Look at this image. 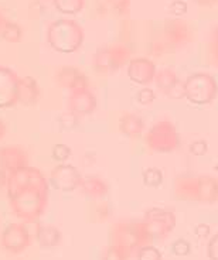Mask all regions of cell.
I'll list each match as a JSON object with an SVG mask.
<instances>
[{
	"instance_id": "1",
	"label": "cell",
	"mask_w": 218,
	"mask_h": 260,
	"mask_svg": "<svg viewBox=\"0 0 218 260\" xmlns=\"http://www.w3.org/2000/svg\"><path fill=\"white\" fill-rule=\"evenodd\" d=\"M85 32L78 21L73 19L54 20L47 27L46 41L59 54H74L84 44Z\"/></svg>"
},
{
	"instance_id": "2",
	"label": "cell",
	"mask_w": 218,
	"mask_h": 260,
	"mask_svg": "<svg viewBox=\"0 0 218 260\" xmlns=\"http://www.w3.org/2000/svg\"><path fill=\"white\" fill-rule=\"evenodd\" d=\"M9 205L12 212L23 223L37 222L46 212L48 205V188L28 187L9 197Z\"/></svg>"
},
{
	"instance_id": "3",
	"label": "cell",
	"mask_w": 218,
	"mask_h": 260,
	"mask_svg": "<svg viewBox=\"0 0 218 260\" xmlns=\"http://www.w3.org/2000/svg\"><path fill=\"white\" fill-rule=\"evenodd\" d=\"M112 238V245L120 247L128 254L150 242L143 222H119L113 226Z\"/></svg>"
},
{
	"instance_id": "4",
	"label": "cell",
	"mask_w": 218,
	"mask_h": 260,
	"mask_svg": "<svg viewBox=\"0 0 218 260\" xmlns=\"http://www.w3.org/2000/svg\"><path fill=\"white\" fill-rule=\"evenodd\" d=\"M147 149L154 153H172L180 146V135L174 124L169 120H160L153 124L145 137Z\"/></svg>"
},
{
	"instance_id": "5",
	"label": "cell",
	"mask_w": 218,
	"mask_h": 260,
	"mask_svg": "<svg viewBox=\"0 0 218 260\" xmlns=\"http://www.w3.org/2000/svg\"><path fill=\"white\" fill-rule=\"evenodd\" d=\"M217 79L210 74L197 72L190 75L184 82V96L196 105H208L217 98Z\"/></svg>"
},
{
	"instance_id": "6",
	"label": "cell",
	"mask_w": 218,
	"mask_h": 260,
	"mask_svg": "<svg viewBox=\"0 0 218 260\" xmlns=\"http://www.w3.org/2000/svg\"><path fill=\"white\" fill-rule=\"evenodd\" d=\"M174 192L184 195L190 192L192 200L203 202H214L218 200V180L212 177H196V178H178L174 184Z\"/></svg>"
},
{
	"instance_id": "7",
	"label": "cell",
	"mask_w": 218,
	"mask_h": 260,
	"mask_svg": "<svg viewBox=\"0 0 218 260\" xmlns=\"http://www.w3.org/2000/svg\"><path fill=\"white\" fill-rule=\"evenodd\" d=\"M131 61V50L125 44H112L99 48L94 55V70L98 75H109Z\"/></svg>"
},
{
	"instance_id": "8",
	"label": "cell",
	"mask_w": 218,
	"mask_h": 260,
	"mask_svg": "<svg viewBox=\"0 0 218 260\" xmlns=\"http://www.w3.org/2000/svg\"><path fill=\"white\" fill-rule=\"evenodd\" d=\"M28 187H44V188H48V180L39 169L32 167V166H26V167L17 170L14 173L7 174V198L13 197L19 191L28 188Z\"/></svg>"
},
{
	"instance_id": "9",
	"label": "cell",
	"mask_w": 218,
	"mask_h": 260,
	"mask_svg": "<svg viewBox=\"0 0 218 260\" xmlns=\"http://www.w3.org/2000/svg\"><path fill=\"white\" fill-rule=\"evenodd\" d=\"M32 245V235L23 222L9 223L0 236V246L10 254H20Z\"/></svg>"
},
{
	"instance_id": "10",
	"label": "cell",
	"mask_w": 218,
	"mask_h": 260,
	"mask_svg": "<svg viewBox=\"0 0 218 260\" xmlns=\"http://www.w3.org/2000/svg\"><path fill=\"white\" fill-rule=\"evenodd\" d=\"M145 229L147 235H149V239H165L167 235L170 234L174 228L176 219H174V215L169 211L160 208H152L149 209L145 215Z\"/></svg>"
},
{
	"instance_id": "11",
	"label": "cell",
	"mask_w": 218,
	"mask_h": 260,
	"mask_svg": "<svg viewBox=\"0 0 218 260\" xmlns=\"http://www.w3.org/2000/svg\"><path fill=\"white\" fill-rule=\"evenodd\" d=\"M82 177L84 176L75 166L61 162L51 170L50 177H48V184L54 189L61 191V192H73L79 188Z\"/></svg>"
},
{
	"instance_id": "12",
	"label": "cell",
	"mask_w": 218,
	"mask_h": 260,
	"mask_svg": "<svg viewBox=\"0 0 218 260\" xmlns=\"http://www.w3.org/2000/svg\"><path fill=\"white\" fill-rule=\"evenodd\" d=\"M20 77L7 67H0V109L13 108L17 102V88Z\"/></svg>"
},
{
	"instance_id": "13",
	"label": "cell",
	"mask_w": 218,
	"mask_h": 260,
	"mask_svg": "<svg viewBox=\"0 0 218 260\" xmlns=\"http://www.w3.org/2000/svg\"><path fill=\"white\" fill-rule=\"evenodd\" d=\"M97 96L94 95V92L88 89L82 91L70 92V96L67 99V108L68 112L75 117H84L91 115L97 109Z\"/></svg>"
},
{
	"instance_id": "14",
	"label": "cell",
	"mask_w": 218,
	"mask_h": 260,
	"mask_svg": "<svg viewBox=\"0 0 218 260\" xmlns=\"http://www.w3.org/2000/svg\"><path fill=\"white\" fill-rule=\"evenodd\" d=\"M55 82L61 88H66L70 92L82 91L89 88L88 77L79 68L73 65H66L58 68L55 72Z\"/></svg>"
},
{
	"instance_id": "15",
	"label": "cell",
	"mask_w": 218,
	"mask_h": 260,
	"mask_svg": "<svg viewBox=\"0 0 218 260\" xmlns=\"http://www.w3.org/2000/svg\"><path fill=\"white\" fill-rule=\"evenodd\" d=\"M28 166V154L21 146H2L0 147V169L10 174Z\"/></svg>"
},
{
	"instance_id": "16",
	"label": "cell",
	"mask_w": 218,
	"mask_h": 260,
	"mask_svg": "<svg viewBox=\"0 0 218 260\" xmlns=\"http://www.w3.org/2000/svg\"><path fill=\"white\" fill-rule=\"evenodd\" d=\"M128 78L138 85H149L156 77V65L147 58H133L128 62Z\"/></svg>"
},
{
	"instance_id": "17",
	"label": "cell",
	"mask_w": 218,
	"mask_h": 260,
	"mask_svg": "<svg viewBox=\"0 0 218 260\" xmlns=\"http://www.w3.org/2000/svg\"><path fill=\"white\" fill-rule=\"evenodd\" d=\"M41 91L39 82L33 77H23L19 81L17 88V102L23 106H34L40 101Z\"/></svg>"
},
{
	"instance_id": "18",
	"label": "cell",
	"mask_w": 218,
	"mask_h": 260,
	"mask_svg": "<svg viewBox=\"0 0 218 260\" xmlns=\"http://www.w3.org/2000/svg\"><path fill=\"white\" fill-rule=\"evenodd\" d=\"M79 188L89 200H101L108 194V184L98 176L82 177Z\"/></svg>"
},
{
	"instance_id": "19",
	"label": "cell",
	"mask_w": 218,
	"mask_h": 260,
	"mask_svg": "<svg viewBox=\"0 0 218 260\" xmlns=\"http://www.w3.org/2000/svg\"><path fill=\"white\" fill-rule=\"evenodd\" d=\"M63 235L57 226L53 225H39L36 229V242L43 249L57 247L61 243Z\"/></svg>"
},
{
	"instance_id": "20",
	"label": "cell",
	"mask_w": 218,
	"mask_h": 260,
	"mask_svg": "<svg viewBox=\"0 0 218 260\" xmlns=\"http://www.w3.org/2000/svg\"><path fill=\"white\" fill-rule=\"evenodd\" d=\"M118 127L119 132L126 137L136 139L142 135V132L145 129V123H143V119L136 113H125L119 119Z\"/></svg>"
},
{
	"instance_id": "21",
	"label": "cell",
	"mask_w": 218,
	"mask_h": 260,
	"mask_svg": "<svg viewBox=\"0 0 218 260\" xmlns=\"http://www.w3.org/2000/svg\"><path fill=\"white\" fill-rule=\"evenodd\" d=\"M189 37V28L183 21L178 20H173L169 21L165 27V32H163V43L165 44H181L185 39Z\"/></svg>"
},
{
	"instance_id": "22",
	"label": "cell",
	"mask_w": 218,
	"mask_h": 260,
	"mask_svg": "<svg viewBox=\"0 0 218 260\" xmlns=\"http://www.w3.org/2000/svg\"><path fill=\"white\" fill-rule=\"evenodd\" d=\"M154 79H156L159 89L162 92H165L166 95H169L170 91H173L178 85L177 75L172 70H162V71L156 72Z\"/></svg>"
},
{
	"instance_id": "23",
	"label": "cell",
	"mask_w": 218,
	"mask_h": 260,
	"mask_svg": "<svg viewBox=\"0 0 218 260\" xmlns=\"http://www.w3.org/2000/svg\"><path fill=\"white\" fill-rule=\"evenodd\" d=\"M0 37L6 43L17 44L23 40V28L17 23L5 19V23L2 26V30H0Z\"/></svg>"
},
{
	"instance_id": "24",
	"label": "cell",
	"mask_w": 218,
	"mask_h": 260,
	"mask_svg": "<svg viewBox=\"0 0 218 260\" xmlns=\"http://www.w3.org/2000/svg\"><path fill=\"white\" fill-rule=\"evenodd\" d=\"M55 10L61 14L74 16L81 13L85 7V0H53Z\"/></svg>"
},
{
	"instance_id": "25",
	"label": "cell",
	"mask_w": 218,
	"mask_h": 260,
	"mask_svg": "<svg viewBox=\"0 0 218 260\" xmlns=\"http://www.w3.org/2000/svg\"><path fill=\"white\" fill-rule=\"evenodd\" d=\"M142 181H143L145 187L158 188L159 185H162V182H163V173H162V170L150 167V169L145 170L142 173Z\"/></svg>"
},
{
	"instance_id": "26",
	"label": "cell",
	"mask_w": 218,
	"mask_h": 260,
	"mask_svg": "<svg viewBox=\"0 0 218 260\" xmlns=\"http://www.w3.org/2000/svg\"><path fill=\"white\" fill-rule=\"evenodd\" d=\"M73 154V150L70 146H67L64 143L54 144L53 150H51V157L55 162H66L70 157Z\"/></svg>"
},
{
	"instance_id": "27",
	"label": "cell",
	"mask_w": 218,
	"mask_h": 260,
	"mask_svg": "<svg viewBox=\"0 0 218 260\" xmlns=\"http://www.w3.org/2000/svg\"><path fill=\"white\" fill-rule=\"evenodd\" d=\"M136 260H162V253L152 245H145L138 249Z\"/></svg>"
},
{
	"instance_id": "28",
	"label": "cell",
	"mask_w": 218,
	"mask_h": 260,
	"mask_svg": "<svg viewBox=\"0 0 218 260\" xmlns=\"http://www.w3.org/2000/svg\"><path fill=\"white\" fill-rule=\"evenodd\" d=\"M128 257H129V254L123 252L120 247L111 245L109 247H106L102 260H128Z\"/></svg>"
},
{
	"instance_id": "29",
	"label": "cell",
	"mask_w": 218,
	"mask_h": 260,
	"mask_svg": "<svg viewBox=\"0 0 218 260\" xmlns=\"http://www.w3.org/2000/svg\"><path fill=\"white\" fill-rule=\"evenodd\" d=\"M172 252L176 256H187L192 252V246L185 239H177L176 242H173Z\"/></svg>"
},
{
	"instance_id": "30",
	"label": "cell",
	"mask_w": 218,
	"mask_h": 260,
	"mask_svg": "<svg viewBox=\"0 0 218 260\" xmlns=\"http://www.w3.org/2000/svg\"><path fill=\"white\" fill-rule=\"evenodd\" d=\"M106 3L118 14H126L131 6V0H106Z\"/></svg>"
},
{
	"instance_id": "31",
	"label": "cell",
	"mask_w": 218,
	"mask_h": 260,
	"mask_svg": "<svg viewBox=\"0 0 218 260\" xmlns=\"http://www.w3.org/2000/svg\"><path fill=\"white\" fill-rule=\"evenodd\" d=\"M136 99L140 105H150L156 99V93L150 88H142L136 95Z\"/></svg>"
},
{
	"instance_id": "32",
	"label": "cell",
	"mask_w": 218,
	"mask_h": 260,
	"mask_svg": "<svg viewBox=\"0 0 218 260\" xmlns=\"http://www.w3.org/2000/svg\"><path fill=\"white\" fill-rule=\"evenodd\" d=\"M169 12L176 17H181L187 13V3L183 0H173L169 7Z\"/></svg>"
},
{
	"instance_id": "33",
	"label": "cell",
	"mask_w": 218,
	"mask_h": 260,
	"mask_svg": "<svg viewBox=\"0 0 218 260\" xmlns=\"http://www.w3.org/2000/svg\"><path fill=\"white\" fill-rule=\"evenodd\" d=\"M208 150V144L205 140H197L190 146V153L194 156H204Z\"/></svg>"
},
{
	"instance_id": "34",
	"label": "cell",
	"mask_w": 218,
	"mask_h": 260,
	"mask_svg": "<svg viewBox=\"0 0 218 260\" xmlns=\"http://www.w3.org/2000/svg\"><path fill=\"white\" fill-rule=\"evenodd\" d=\"M210 54L214 55V61H218V26L212 30L211 41H210Z\"/></svg>"
},
{
	"instance_id": "35",
	"label": "cell",
	"mask_w": 218,
	"mask_h": 260,
	"mask_svg": "<svg viewBox=\"0 0 218 260\" xmlns=\"http://www.w3.org/2000/svg\"><path fill=\"white\" fill-rule=\"evenodd\" d=\"M208 257L211 260H218V234L208 243Z\"/></svg>"
},
{
	"instance_id": "36",
	"label": "cell",
	"mask_w": 218,
	"mask_h": 260,
	"mask_svg": "<svg viewBox=\"0 0 218 260\" xmlns=\"http://www.w3.org/2000/svg\"><path fill=\"white\" fill-rule=\"evenodd\" d=\"M196 235L198 238H207L210 235V226L205 225V223H200L197 228H196Z\"/></svg>"
},
{
	"instance_id": "37",
	"label": "cell",
	"mask_w": 218,
	"mask_h": 260,
	"mask_svg": "<svg viewBox=\"0 0 218 260\" xmlns=\"http://www.w3.org/2000/svg\"><path fill=\"white\" fill-rule=\"evenodd\" d=\"M194 2L200 6H212L214 3H217L218 0H194Z\"/></svg>"
},
{
	"instance_id": "38",
	"label": "cell",
	"mask_w": 218,
	"mask_h": 260,
	"mask_svg": "<svg viewBox=\"0 0 218 260\" xmlns=\"http://www.w3.org/2000/svg\"><path fill=\"white\" fill-rule=\"evenodd\" d=\"M6 132H7L6 124L3 123V120H0V140H2L3 137L6 136Z\"/></svg>"
},
{
	"instance_id": "39",
	"label": "cell",
	"mask_w": 218,
	"mask_h": 260,
	"mask_svg": "<svg viewBox=\"0 0 218 260\" xmlns=\"http://www.w3.org/2000/svg\"><path fill=\"white\" fill-rule=\"evenodd\" d=\"M3 23H5V17L0 14V30H2V26H3Z\"/></svg>"
}]
</instances>
